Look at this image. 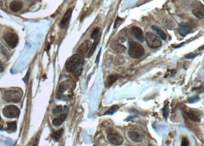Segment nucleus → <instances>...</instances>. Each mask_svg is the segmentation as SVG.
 <instances>
[{
	"label": "nucleus",
	"instance_id": "9",
	"mask_svg": "<svg viewBox=\"0 0 204 146\" xmlns=\"http://www.w3.org/2000/svg\"><path fill=\"white\" fill-rule=\"evenodd\" d=\"M131 34L133 35L134 38H135L139 42H144V36L143 34V31L140 28L134 26L131 27L130 29Z\"/></svg>",
	"mask_w": 204,
	"mask_h": 146
},
{
	"label": "nucleus",
	"instance_id": "13",
	"mask_svg": "<svg viewBox=\"0 0 204 146\" xmlns=\"http://www.w3.org/2000/svg\"><path fill=\"white\" fill-rule=\"evenodd\" d=\"M68 85H69V82L68 81H64L62 83L60 84L57 92V99L61 100V98H63L64 94L67 91V89L68 88Z\"/></svg>",
	"mask_w": 204,
	"mask_h": 146
},
{
	"label": "nucleus",
	"instance_id": "35",
	"mask_svg": "<svg viewBox=\"0 0 204 146\" xmlns=\"http://www.w3.org/2000/svg\"><path fill=\"white\" fill-rule=\"evenodd\" d=\"M1 117L0 116V121H1Z\"/></svg>",
	"mask_w": 204,
	"mask_h": 146
},
{
	"label": "nucleus",
	"instance_id": "15",
	"mask_svg": "<svg viewBox=\"0 0 204 146\" xmlns=\"http://www.w3.org/2000/svg\"><path fill=\"white\" fill-rule=\"evenodd\" d=\"M121 76L117 74H111L108 75L105 82V85L106 87H110L117 79L120 78Z\"/></svg>",
	"mask_w": 204,
	"mask_h": 146
},
{
	"label": "nucleus",
	"instance_id": "1",
	"mask_svg": "<svg viewBox=\"0 0 204 146\" xmlns=\"http://www.w3.org/2000/svg\"><path fill=\"white\" fill-rule=\"evenodd\" d=\"M82 58L79 54H75L67 60L65 63V68L68 72L78 76L82 73Z\"/></svg>",
	"mask_w": 204,
	"mask_h": 146
},
{
	"label": "nucleus",
	"instance_id": "17",
	"mask_svg": "<svg viewBox=\"0 0 204 146\" xmlns=\"http://www.w3.org/2000/svg\"><path fill=\"white\" fill-rule=\"evenodd\" d=\"M187 115L188 117L192 121L198 122L201 121L200 114L194 110L192 109L189 110L188 112H187Z\"/></svg>",
	"mask_w": 204,
	"mask_h": 146
},
{
	"label": "nucleus",
	"instance_id": "4",
	"mask_svg": "<svg viewBox=\"0 0 204 146\" xmlns=\"http://www.w3.org/2000/svg\"><path fill=\"white\" fill-rule=\"evenodd\" d=\"M145 40L148 46L152 49L158 48L162 45L160 38L152 32H148L146 34Z\"/></svg>",
	"mask_w": 204,
	"mask_h": 146
},
{
	"label": "nucleus",
	"instance_id": "3",
	"mask_svg": "<svg viewBox=\"0 0 204 146\" xmlns=\"http://www.w3.org/2000/svg\"><path fill=\"white\" fill-rule=\"evenodd\" d=\"M128 53L129 56L132 58H139L145 54V49L140 43L134 41H130Z\"/></svg>",
	"mask_w": 204,
	"mask_h": 146
},
{
	"label": "nucleus",
	"instance_id": "30",
	"mask_svg": "<svg viewBox=\"0 0 204 146\" xmlns=\"http://www.w3.org/2000/svg\"><path fill=\"white\" fill-rule=\"evenodd\" d=\"M181 146H189V141H188L187 138H186V137H184V138H182V140H181Z\"/></svg>",
	"mask_w": 204,
	"mask_h": 146
},
{
	"label": "nucleus",
	"instance_id": "32",
	"mask_svg": "<svg viewBox=\"0 0 204 146\" xmlns=\"http://www.w3.org/2000/svg\"><path fill=\"white\" fill-rule=\"evenodd\" d=\"M4 70V65L3 62L0 60V73L3 72Z\"/></svg>",
	"mask_w": 204,
	"mask_h": 146
},
{
	"label": "nucleus",
	"instance_id": "21",
	"mask_svg": "<svg viewBox=\"0 0 204 146\" xmlns=\"http://www.w3.org/2000/svg\"><path fill=\"white\" fill-rule=\"evenodd\" d=\"M99 41H100V38H97L95 39V42H93V45L91 46V47L90 49V50L88 53V57H91L92 56V54L94 53V52L96 50V47H97V45L99 44Z\"/></svg>",
	"mask_w": 204,
	"mask_h": 146
},
{
	"label": "nucleus",
	"instance_id": "19",
	"mask_svg": "<svg viewBox=\"0 0 204 146\" xmlns=\"http://www.w3.org/2000/svg\"><path fill=\"white\" fill-rule=\"evenodd\" d=\"M152 28L153 30H155L159 35L160 36V37L162 38L163 40H166L167 39V35L166 33L162 29L160 28L158 26H156V25H152Z\"/></svg>",
	"mask_w": 204,
	"mask_h": 146
},
{
	"label": "nucleus",
	"instance_id": "2",
	"mask_svg": "<svg viewBox=\"0 0 204 146\" xmlns=\"http://www.w3.org/2000/svg\"><path fill=\"white\" fill-rule=\"evenodd\" d=\"M23 92L21 88H13L7 90L4 94L3 98L7 102L18 103L22 98Z\"/></svg>",
	"mask_w": 204,
	"mask_h": 146
},
{
	"label": "nucleus",
	"instance_id": "27",
	"mask_svg": "<svg viewBox=\"0 0 204 146\" xmlns=\"http://www.w3.org/2000/svg\"><path fill=\"white\" fill-rule=\"evenodd\" d=\"M163 115V117L165 119V120L167 121V117L169 116V106H168V104L167 102L165 103V106H164Z\"/></svg>",
	"mask_w": 204,
	"mask_h": 146
},
{
	"label": "nucleus",
	"instance_id": "16",
	"mask_svg": "<svg viewBox=\"0 0 204 146\" xmlns=\"http://www.w3.org/2000/svg\"><path fill=\"white\" fill-rule=\"evenodd\" d=\"M23 7V3L21 1L14 0L10 4V9L13 12H18L21 10Z\"/></svg>",
	"mask_w": 204,
	"mask_h": 146
},
{
	"label": "nucleus",
	"instance_id": "33",
	"mask_svg": "<svg viewBox=\"0 0 204 146\" xmlns=\"http://www.w3.org/2000/svg\"><path fill=\"white\" fill-rule=\"evenodd\" d=\"M101 50H102V49H100V51H99V53H98L97 56V57H96V62H95V63H99V58H100V54H101Z\"/></svg>",
	"mask_w": 204,
	"mask_h": 146
},
{
	"label": "nucleus",
	"instance_id": "10",
	"mask_svg": "<svg viewBox=\"0 0 204 146\" xmlns=\"http://www.w3.org/2000/svg\"><path fill=\"white\" fill-rule=\"evenodd\" d=\"M192 32L191 27L186 23H181L178 28V32L181 37H185Z\"/></svg>",
	"mask_w": 204,
	"mask_h": 146
},
{
	"label": "nucleus",
	"instance_id": "5",
	"mask_svg": "<svg viewBox=\"0 0 204 146\" xmlns=\"http://www.w3.org/2000/svg\"><path fill=\"white\" fill-rule=\"evenodd\" d=\"M3 113L7 118H16L19 116L20 111L15 105H8L3 109Z\"/></svg>",
	"mask_w": 204,
	"mask_h": 146
},
{
	"label": "nucleus",
	"instance_id": "11",
	"mask_svg": "<svg viewBox=\"0 0 204 146\" xmlns=\"http://www.w3.org/2000/svg\"><path fill=\"white\" fill-rule=\"evenodd\" d=\"M72 13V9L70 8L68 9L66 13L65 14V15L63 17L62 20L61 21V23H60V27L62 29H66L68 27L70 19H71Z\"/></svg>",
	"mask_w": 204,
	"mask_h": 146
},
{
	"label": "nucleus",
	"instance_id": "25",
	"mask_svg": "<svg viewBox=\"0 0 204 146\" xmlns=\"http://www.w3.org/2000/svg\"><path fill=\"white\" fill-rule=\"evenodd\" d=\"M99 32H100L99 28H96L92 32V34H91V38L93 39H95V40L96 39H97V38H100Z\"/></svg>",
	"mask_w": 204,
	"mask_h": 146
},
{
	"label": "nucleus",
	"instance_id": "7",
	"mask_svg": "<svg viewBox=\"0 0 204 146\" xmlns=\"http://www.w3.org/2000/svg\"><path fill=\"white\" fill-rule=\"evenodd\" d=\"M4 39L6 43L11 49L16 47L18 43V37L16 34L13 33H7L4 36Z\"/></svg>",
	"mask_w": 204,
	"mask_h": 146
},
{
	"label": "nucleus",
	"instance_id": "18",
	"mask_svg": "<svg viewBox=\"0 0 204 146\" xmlns=\"http://www.w3.org/2000/svg\"><path fill=\"white\" fill-rule=\"evenodd\" d=\"M66 117H67V114H65V113H64V114L60 115L59 116L55 117L53 120V125L55 126H59L61 125L63 122L65 121V120L66 119Z\"/></svg>",
	"mask_w": 204,
	"mask_h": 146
},
{
	"label": "nucleus",
	"instance_id": "14",
	"mask_svg": "<svg viewBox=\"0 0 204 146\" xmlns=\"http://www.w3.org/2000/svg\"><path fill=\"white\" fill-rule=\"evenodd\" d=\"M128 136L130 140H131L133 142L139 143L142 142V136L141 134L133 131H129L128 132Z\"/></svg>",
	"mask_w": 204,
	"mask_h": 146
},
{
	"label": "nucleus",
	"instance_id": "8",
	"mask_svg": "<svg viewBox=\"0 0 204 146\" xmlns=\"http://www.w3.org/2000/svg\"><path fill=\"white\" fill-rule=\"evenodd\" d=\"M107 140L111 143L117 146H120L123 143L124 138L121 134L118 133H112L107 136Z\"/></svg>",
	"mask_w": 204,
	"mask_h": 146
},
{
	"label": "nucleus",
	"instance_id": "31",
	"mask_svg": "<svg viewBox=\"0 0 204 146\" xmlns=\"http://www.w3.org/2000/svg\"><path fill=\"white\" fill-rule=\"evenodd\" d=\"M197 56L196 54H194V53H190V54H188L185 57V58H187V59H191V58H194L196 57V56Z\"/></svg>",
	"mask_w": 204,
	"mask_h": 146
},
{
	"label": "nucleus",
	"instance_id": "6",
	"mask_svg": "<svg viewBox=\"0 0 204 146\" xmlns=\"http://www.w3.org/2000/svg\"><path fill=\"white\" fill-rule=\"evenodd\" d=\"M192 13L196 18L203 19L204 18V5L200 2L196 1L192 6Z\"/></svg>",
	"mask_w": 204,
	"mask_h": 146
},
{
	"label": "nucleus",
	"instance_id": "24",
	"mask_svg": "<svg viewBox=\"0 0 204 146\" xmlns=\"http://www.w3.org/2000/svg\"><path fill=\"white\" fill-rule=\"evenodd\" d=\"M17 129V123L15 122H9L7 123V130L10 132H15Z\"/></svg>",
	"mask_w": 204,
	"mask_h": 146
},
{
	"label": "nucleus",
	"instance_id": "26",
	"mask_svg": "<svg viewBox=\"0 0 204 146\" xmlns=\"http://www.w3.org/2000/svg\"><path fill=\"white\" fill-rule=\"evenodd\" d=\"M200 100H201V98H200V96H198V95H194L188 99V102L190 104H194V103L200 101Z\"/></svg>",
	"mask_w": 204,
	"mask_h": 146
},
{
	"label": "nucleus",
	"instance_id": "12",
	"mask_svg": "<svg viewBox=\"0 0 204 146\" xmlns=\"http://www.w3.org/2000/svg\"><path fill=\"white\" fill-rule=\"evenodd\" d=\"M91 47V42L89 41H86L79 46L78 49V51L81 55H85L89 53Z\"/></svg>",
	"mask_w": 204,
	"mask_h": 146
},
{
	"label": "nucleus",
	"instance_id": "34",
	"mask_svg": "<svg viewBox=\"0 0 204 146\" xmlns=\"http://www.w3.org/2000/svg\"><path fill=\"white\" fill-rule=\"evenodd\" d=\"M204 49V47H203V46H202V48H201V47H200V48H199V49H198V50H202V49Z\"/></svg>",
	"mask_w": 204,
	"mask_h": 146
},
{
	"label": "nucleus",
	"instance_id": "22",
	"mask_svg": "<svg viewBox=\"0 0 204 146\" xmlns=\"http://www.w3.org/2000/svg\"><path fill=\"white\" fill-rule=\"evenodd\" d=\"M63 132H64V130L63 129L54 131L53 132V133L51 134V137L55 140H58L60 138H61Z\"/></svg>",
	"mask_w": 204,
	"mask_h": 146
},
{
	"label": "nucleus",
	"instance_id": "23",
	"mask_svg": "<svg viewBox=\"0 0 204 146\" xmlns=\"http://www.w3.org/2000/svg\"><path fill=\"white\" fill-rule=\"evenodd\" d=\"M119 109V106L117 105H113L110 108L108 109L107 111L104 113V115H113L114 113L116 112L117 110Z\"/></svg>",
	"mask_w": 204,
	"mask_h": 146
},
{
	"label": "nucleus",
	"instance_id": "29",
	"mask_svg": "<svg viewBox=\"0 0 204 146\" xmlns=\"http://www.w3.org/2000/svg\"><path fill=\"white\" fill-rule=\"evenodd\" d=\"M63 106H61V105H59V106H56L53 111V114L57 115L63 112Z\"/></svg>",
	"mask_w": 204,
	"mask_h": 146
},
{
	"label": "nucleus",
	"instance_id": "20",
	"mask_svg": "<svg viewBox=\"0 0 204 146\" xmlns=\"http://www.w3.org/2000/svg\"><path fill=\"white\" fill-rule=\"evenodd\" d=\"M114 51L118 53H123L126 50V47L124 45L120 43H114L112 46Z\"/></svg>",
	"mask_w": 204,
	"mask_h": 146
},
{
	"label": "nucleus",
	"instance_id": "28",
	"mask_svg": "<svg viewBox=\"0 0 204 146\" xmlns=\"http://www.w3.org/2000/svg\"><path fill=\"white\" fill-rule=\"evenodd\" d=\"M123 21H124V19L123 18H121L118 17H117L116 21L114 22V29H117V28H118L122 24Z\"/></svg>",
	"mask_w": 204,
	"mask_h": 146
}]
</instances>
